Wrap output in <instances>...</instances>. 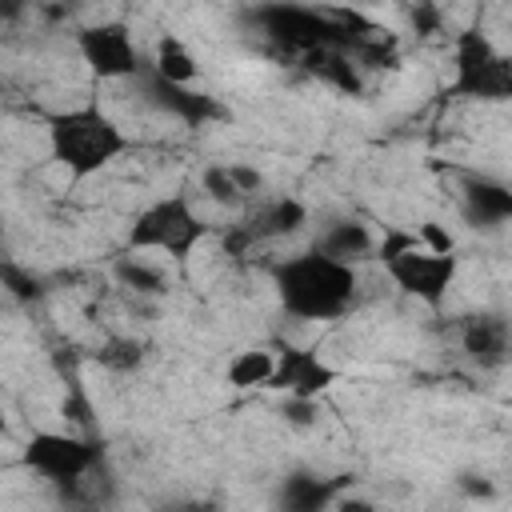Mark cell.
<instances>
[{
	"label": "cell",
	"mask_w": 512,
	"mask_h": 512,
	"mask_svg": "<svg viewBox=\"0 0 512 512\" xmlns=\"http://www.w3.org/2000/svg\"><path fill=\"white\" fill-rule=\"evenodd\" d=\"M372 252H376V260L384 264L388 280H392L404 296H412V300H420V304H428V308H440L444 296L452 292L456 276H460V256H456V252H432V248H424L420 236L408 232V228H388V232L376 240Z\"/></svg>",
	"instance_id": "cell-3"
},
{
	"label": "cell",
	"mask_w": 512,
	"mask_h": 512,
	"mask_svg": "<svg viewBox=\"0 0 512 512\" xmlns=\"http://www.w3.org/2000/svg\"><path fill=\"white\" fill-rule=\"evenodd\" d=\"M464 348H468L476 360L496 364V360L504 356V324H500V320H480V324H472V328L464 332Z\"/></svg>",
	"instance_id": "cell-14"
},
{
	"label": "cell",
	"mask_w": 512,
	"mask_h": 512,
	"mask_svg": "<svg viewBox=\"0 0 512 512\" xmlns=\"http://www.w3.org/2000/svg\"><path fill=\"white\" fill-rule=\"evenodd\" d=\"M204 236H208V220L196 212L192 196L168 192L132 216L124 244H128V252H156V256H168L180 264L200 248Z\"/></svg>",
	"instance_id": "cell-4"
},
{
	"label": "cell",
	"mask_w": 512,
	"mask_h": 512,
	"mask_svg": "<svg viewBox=\"0 0 512 512\" xmlns=\"http://www.w3.org/2000/svg\"><path fill=\"white\" fill-rule=\"evenodd\" d=\"M316 248L328 252V256H336V260L356 264L360 256H368V252L376 248V240H372V232H368L360 220H340V224H332V228L316 240Z\"/></svg>",
	"instance_id": "cell-11"
},
{
	"label": "cell",
	"mask_w": 512,
	"mask_h": 512,
	"mask_svg": "<svg viewBox=\"0 0 512 512\" xmlns=\"http://www.w3.org/2000/svg\"><path fill=\"white\" fill-rule=\"evenodd\" d=\"M300 224H304V204L284 196L260 212V224H252V236H284V232H296Z\"/></svg>",
	"instance_id": "cell-13"
},
{
	"label": "cell",
	"mask_w": 512,
	"mask_h": 512,
	"mask_svg": "<svg viewBox=\"0 0 512 512\" xmlns=\"http://www.w3.org/2000/svg\"><path fill=\"white\" fill-rule=\"evenodd\" d=\"M20 460L48 484H76L96 468L100 448L72 432H32V440L20 448Z\"/></svg>",
	"instance_id": "cell-6"
},
{
	"label": "cell",
	"mask_w": 512,
	"mask_h": 512,
	"mask_svg": "<svg viewBox=\"0 0 512 512\" xmlns=\"http://www.w3.org/2000/svg\"><path fill=\"white\" fill-rule=\"evenodd\" d=\"M276 368V352L268 348H244L224 364V380L232 388H264Z\"/></svg>",
	"instance_id": "cell-12"
},
{
	"label": "cell",
	"mask_w": 512,
	"mask_h": 512,
	"mask_svg": "<svg viewBox=\"0 0 512 512\" xmlns=\"http://www.w3.org/2000/svg\"><path fill=\"white\" fill-rule=\"evenodd\" d=\"M128 148V132L100 104H76L48 116V152L72 180H88L112 168Z\"/></svg>",
	"instance_id": "cell-2"
},
{
	"label": "cell",
	"mask_w": 512,
	"mask_h": 512,
	"mask_svg": "<svg viewBox=\"0 0 512 512\" xmlns=\"http://www.w3.org/2000/svg\"><path fill=\"white\" fill-rule=\"evenodd\" d=\"M452 96L460 100H508L512 96V60L480 32L464 28L452 40Z\"/></svg>",
	"instance_id": "cell-5"
},
{
	"label": "cell",
	"mask_w": 512,
	"mask_h": 512,
	"mask_svg": "<svg viewBox=\"0 0 512 512\" xmlns=\"http://www.w3.org/2000/svg\"><path fill=\"white\" fill-rule=\"evenodd\" d=\"M76 52L88 64V72L96 80H124L140 72V52L132 44L128 24L108 20V24H88L76 36Z\"/></svg>",
	"instance_id": "cell-7"
},
{
	"label": "cell",
	"mask_w": 512,
	"mask_h": 512,
	"mask_svg": "<svg viewBox=\"0 0 512 512\" xmlns=\"http://www.w3.org/2000/svg\"><path fill=\"white\" fill-rule=\"evenodd\" d=\"M260 184H264V176L256 168H244V164H216L204 172V192L212 200H228V204L260 192Z\"/></svg>",
	"instance_id": "cell-10"
},
{
	"label": "cell",
	"mask_w": 512,
	"mask_h": 512,
	"mask_svg": "<svg viewBox=\"0 0 512 512\" xmlns=\"http://www.w3.org/2000/svg\"><path fill=\"white\" fill-rule=\"evenodd\" d=\"M0 276H4V280H8V284H12V288H8V292H16V296H36V292H40V288H36V280H32V276H24V272H16V268H8V264H4V268H0Z\"/></svg>",
	"instance_id": "cell-18"
},
{
	"label": "cell",
	"mask_w": 512,
	"mask_h": 512,
	"mask_svg": "<svg viewBox=\"0 0 512 512\" xmlns=\"http://www.w3.org/2000/svg\"><path fill=\"white\" fill-rule=\"evenodd\" d=\"M120 280L128 284V288H136V292H164V272H160V264H140V256H128L124 264H120Z\"/></svg>",
	"instance_id": "cell-16"
},
{
	"label": "cell",
	"mask_w": 512,
	"mask_h": 512,
	"mask_svg": "<svg viewBox=\"0 0 512 512\" xmlns=\"http://www.w3.org/2000/svg\"><path fill=\"white\" fill-rule=\"evenodd\" d=\"M0 436H8V412H4V404H0Z\"/></svg>",
	"instance_id": "cell-19"
},
{
	"label": "cell",
	"mask_w": 512,
	"mask_h": 512,
	"mask_svg": "<svg viewBox=\"0 0 512 512\" xmlns=\"http://www.w3.org/2000/svg\"><path fill=\"white\" fill-rule=\"evenodd\" d=\"M468 200H472V212H480L484 220H504L512 212V196L500 184H476Z\"/></svg>",
	"instance_id": "cell-15"
},
{
	"label": "cell",
	"mask_w": 512,
	"mask_h": 512,
	"mask_svg": "<svg viewBox=\"0 0 512 512\" xmlns=\"http://www.w3.org/2000/svg\"><path fill=\"white\" fill-rule=\"evenodd\" d=\"M272 284L284 312L296 320H340L356 304V268L320 248L280 260Z\"/></svg>",
	"instance_id": "cell-1"
},
{
	"label": "cell",
	"mask_w": 512,
	"mask_h": 512,
	"mask_svg": "<svg viewBox=\"0 0 512 512\" xmlns=\"http://www.w3.org/2000/svg\"><path fill=\"white\" fill-rule=\"evenodd\" d=\"M416 236H420V244L424 248H432V252H456V240H452V232L448 228H440L436 220H424L420 228H412Z\"/></svg>",
	"instance_id": "cell-17"
},
{
	"label": "cell",
	"mask_w": 512,
	"mask_h": 512,
	"mask_svg": "<svg viewBox=\"0 0 512 512\" xmlns=\"http://www.w3.org/2000/svg\"><path fill=\"white\" fill-rule=\"evenodd\" d=\"M152 72H156V80L168 84V88H188V84L200 80V56H196L180 36L168 32V36H160V44H156Z\"/></svg>",
	"instance_id": "cell-9"
},
{
	"label": "cell",
	"mask_w": 512,
	"mask_h": 512,
	"mask_svg": "<svg viewBox=\"0 0 512 512\" xmlns=\"http://www.w3.org/2000/svg\"><path fill=\"white\" fill-rule=\"evenodd\" d=\"M332 384H336V368L328 360H320L316 352H304V348H288L276 356V368L264 388H280L296 400H316Z\"/></svg>",
	"instance_id": "cell-8"
}]
</instances>
